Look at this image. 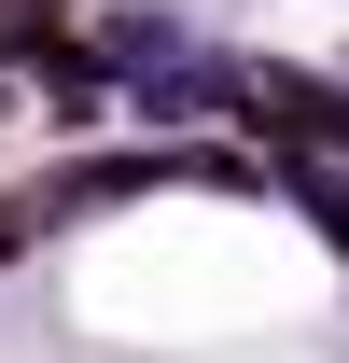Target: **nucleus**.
<instances>
[{"instance_id":"f257e3e1","label":"nucleus","mask_w":349,"mask_h":363,"mask_svg":"<svg viewBox=\"0 0 349 363\" xmlns=\"http://www.w3.org/2000/svg\"><path fill=\"white\" fill-rule=\"evenodd\" d=\"M14 238H28V210H0V252H14Z\"/></svg>"}]
</instances>
